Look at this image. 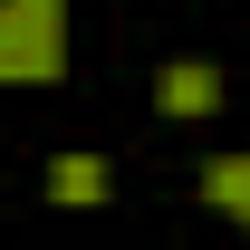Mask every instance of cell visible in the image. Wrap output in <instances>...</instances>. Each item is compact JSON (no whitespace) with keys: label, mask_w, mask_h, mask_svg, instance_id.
Returning <instances> with one entry per match:
<instances>
[{"label":"cell","mask_w":250,"mask_h":250,"mask_svg":"<svg viewBox=\"0 0 250 250\" xmlns=\"http://www.w3.org/2000/svg\"><path fill=\"white\" fill-rule=\"evenodd\" d=\"M67 0H0V87H58Z\"/></svg>","instance_id":"obj_1"},{"label":"cell","mask_w":250,"mask_h":250,"mask_svg":"<svg viewBox=\"0 0 250 250\" xmlns=\"http://www.w3.org/2000/svg\"><path fill=\"white\" fill-rule=\"evenodd\" d=\"M154 106H164V116H212V106H221V67L212 58H173L154 77Z\"/></svg>","instance_id":"obj_2"},{"label":"cell","mask_w":250,"mask_h":250,"mask_svg":"<svg viewBox=\"0 0 250 250\" xmlns=\"http://www.w3.org/2000/svg\"><path fill=\"white\" fill-rule=\"evenodd\" d=\"M39 183H48V202H106V192H116V164L106 154H48Z\"/></svg>","instance_id":"obj_3"},{"label":"cell","mask_w":250,"mask_h":250,"mask_svg":"<svg viewBox=\"0 0 250 250\" xmlns=\"http://www.w3.org/2000/svg\"><path fill=\"white\" fill-rule=\"evenodd\" d=\"M202 202L250 231V154H212V164H202Z\"/></svg>","instance_id":"obj_4"}]
</instances>
